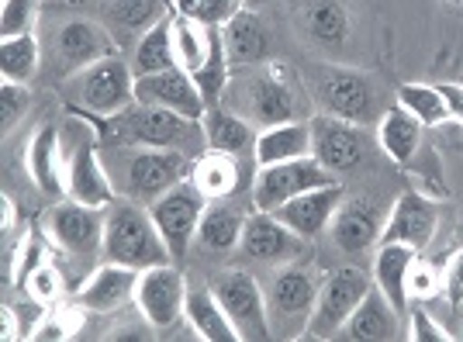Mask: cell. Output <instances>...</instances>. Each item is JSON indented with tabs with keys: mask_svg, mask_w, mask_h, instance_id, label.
<instances>
[{
	"mask_svg": "<svg viewBox=\"0 0 463 342\" xmlns=\"http://www.w3.org/2000/svg\"><path fill=\"white\" fill-rule=\"evenodd\" d=\"M94 121L100 146H146V149H180L191 152L197 142H204L201 121L180 118L163 108L132 104L128 111L111 118H87Z\"/></svg>",
	"mask_w": 463,
	"mask_h": 342,
	"instance_id": "6da1fadb",
	"label": "cell"
},
{
	"mask_svg": "<svg viewBox=\"0 0 463 342\" xmlns=\"http://www.w3.org/2000/svg\"><path fill=\"white\" fill-rule=\"evenodd\" d=\"M108 263L132 266V270H149V266L174 263V252L166 239L159 235L153 222V211L138 201H121L108 208V225H104V252Z\"/></svg>",
	"mask_w": 463,
	"mask_h": 342,
	"instance_id": "7a4b0ae2",
	"label": "cell"
},
{
	"mask_svg": "<svg viewBox=\"0 0 463 342\" xmlns=\"http://www.w3.org/2000/svg\"><path fill=\"white\" fill-rule=\"evenodd\" d=\"M222 104L229 111L242 114L256 128H270L298 118V97L290 90V83L277 70H263V66L239 70V76H232Z\"/></svg>",
	"mask_w": 463,
	"mask_h": 342,
	"instance_id": "3957f363",
	"label": "cell"
},
{
	"mask_svg": "<svg viewBox=\"0 0 463 342\" xmlns=\"http://www.w3.org/2000/svg\"><path fill=\"white\" fill-rule=\"evenodd\" d=\"M370 287H373V273L360 270V266H335L332 273H326V280L318 287L315 311H311L301 339H332V336H339L346 328L349 315L367 298Z\"/></svg>",
	"mask_w": 463,
	"mask_h": 342,
	"instance_id": "277c9868",
	"label": "cell"
},
{
	"mask_svg": "<svg viewBox=\"0 0 463 342\" xmlns=\"http://www.w3.org/2000/svg\"><path fill=\"white\" fill-rule=\"evenodd\" d=\"M73 97H77L83 118H111V114L128 111L136 104L132 62L121 56H108L80 70L73 76Z\"/></svg>",
	"mask_w": 463,
	"mask_h": 342,
	"instance_id": "5b68a950",
	"label": "cell"
},
{
	"mask_svg": "<svg viewBox=\"0 0 463 342\" xmlns=\"http://www.w3.org/2000/svg\"><path fill=\"white\" fill-rule=\"evenodd\" d=\"M214 298L222 301L225 315L232 318L239 339H270V304H267V290L256 284V277L246 270H225L214 277Z\"/></svg>",
	"mask_w": 463,
	"mask_h": 342,
	"instance_id": "8992f818",
	"label": "cell"
},
{
	"mask_svg": "<svg viewBox=\"0 0 463 342\" xmlns=\"http://www.w3.org/2000/svg\"><path fill=\"white\" fill-rule=\"evenodd\" d=\"M104 225H108V214L104 208H90V204H80L73 197L56 201L49 214H45V232L49 239L56 242L62 252H70L80 263H90L104 252Z\"/></svg>",
	"mask_w": 463,
	"mask_h": 342,
	"instance_id": "52a82bcc",
	"label": "cell"
},
{
	"mask_svg": "<svg viewBox=\"0 0 463 342\" xmlns=\"http://www.w3.org/2000/svg\"><path fill=\"white\" fill-rule=\"evenodd\" d=\"M326 184H335V173H328L315 156L273 163V166H256L252 204H256V211H277L284 208L290 197H298L311 187H326Z\"/></svg>",
	"mask_w": 463,
	"mask_h": 342,
	"instance_id": "ba28073f",
	"label": "cell"
},
{
	"mask_svg": "<svg viewBox=\"0 0 463 342\" xmlns=\"http://www.w3.org/2000/svg\"><path fill=\"white\" fill-rule=\"evenodd\" d=\"M187 152L180 149H146L136 146V152L125 159V194L138 204H153L166 190L187 180Z\"/></svg>",
	"mask_w": 463,
	"mask_h": 342,
	"instance_id": "9c48e42d",
	"label": "cell"
},
{
	"mask_svg": "<svg viewBox=\"0 0 463 342\" xmlns=\"http://www.w3.org/2000/svg\"><path fill=\"white\" fill-rule=\"evenodd\" d=\"M318 277L311 273L308 266L284 263L270 280V290H267V304H270V322L273 328L294 336V328L305 336V325H308L311 311H315V301H318Z\"/></svg>",
	"mask_w": 463,
	"mask_h": 342,
	"instance_id": "30bf717a",
	"label": "cell"
},
{
	"mask_svg": "<svg viewBox=\"0 0 463 342\" xmlns=\"http://www.w3.org/2000/svg\"><path fill=\"white\" fill-rule=\"evenodd\" d=\"M315 94L322 100L326 114L353 121L360 128H367L373 121H381V104H377V90L364 73L356 70H335L328 66L318 73Z\"/></svg>",
	"mask_w": 463,
	"mask_h": 342,
	"instance_id": "8fae6325",
	"label": "cell"
},
{
	"mask_svg": "<svg viewBox=\"0 0 463 342\" xmlns=\"http://www.w3.org/2000/svg\"><path fill=\"white\" fill-rule=\"evenodd\" d=\"M149 211H153L159 235L166 239V246L174 252V260H180V256H187L191 242L197 239V225L208 211V197L197 190L194 180H184L174 190H166L159 201H153Z\"/></svg>",
	"mask_w": 463,
	"mask_h": 342,
	"instance_id": "7c38bea8",
	"label": "cell"
},
{
	"mask_svg": "<svg viewBox=\"0 0 463 342\" xmlns=\"http://www.w3.org/2000/svg\"><path fill=\"white\" fill-rule=\"evenodd\" d=\"M136 308L156 328H174L187 315V280L174 263L149 266L138 273Z\"/></svg>",
	"mask_w": 463,
	"mask_h": 342,
	"instance_id": "4fadbf2b",
	"label": "cell"
},
{
	"mask_svg": "<svg viewBox=\"0 0 463 342\" xmlns=\"http://www.w3.org/2000/svg\"><path fill=\"white\" fill-rule=\"evenodd\" d=\"M97 146V135H77V146L66 156V197L90 208H111L118 194Z\"/></svg>",
	"mask_w": 463,
	"mask_h": 342,
	"instance_id": "5bb4252c",
	"label": "cell"
},
{
	"mask_svg": "<svg viewBox=\"0 0 463 342\" xmlns=\"http://www.w3.org/2000/svg\"><path fill=\"white\" fill-rule=\"evenodd\" d=\"M311 125V156L326 166L328 173L356 170L367 159V135L360 125L332 118V114H315Z\"/></svg>",
	"mask_w": 463,
	"mask_h": 342,
	"instance_id": "9a60e30c",
	"label": "cell"
},
{
	"mask_svg": "<svg viewBox=\"0 0 463 342\" xmlns=\"http://www.w3.org/2000/svg\"><path fill=\"white\" fill-rule=\"evenodd\" d=\"M305 242L298 232H290L273 211H256L246 218L242 225V242L239 249L250 256L252 263H267V266H284L294 263L301 252H305Z\"/></svg>",
	"mask_w": 463,
	"mask_h": 342,
	"instance_id": "2e32d148",
	"label": "cell"
},
{
	"mask_svg": "<svg viewBox=\"0 0 463 342\" xmlns=\"http://www.w3.org/2000/svg\"><path fill=\"white\" fill-rule=\"evenodd\" d=\"M136 104L163 108V111H174L180 118H191V121H201L208 114L194 76L187 70H180V66L153 76H136Z\"/></svg>",
	"mask_w": 463,
	"mask_h": 342,
	"instance_id": "e0dca14e",
	"label": "cell"
},
{
	"mask_svg": "<svg viewBox=\"0 0 463 342\" xmlns=\"http://www.w3.org/2000/svg\"><path fill=\"white\" fill-rule=\"evenodd\" d=\"M436 225H439L436 204L429 197H422L419 190H405L394 201V208H391L384 228H381V242H402V246H411L422 252L432 242Z\"/></svg>",
	"mask_w": 463,
	"mask_h": 342,
	"instance_id": "ac0fdd59",
	"label": "cell"
},
{
	"mask_svg": "<svg viewBox=\"0 0 463 342\" xmlns=\"http://www.w3.org/2000/svg\"><path fill=\"white\" fill-rule=\"evenodd\" d=\"M136 287H138V270L121 263H104L97 266L94 273L80 284L77 304L83 311H94V315H108L118 311L128 301H136Z\"/></svg>",
	"mask_w": 463,
	"mask_h": 342,
	"instance_id": "d6986e66",
	"label": "cell"
},
{
	"mask_svg": "<svg viewBox=\"0 0 463 342\" xmlns=\"http://www.w3.org/2000/svg\"><path fill=\"white\" fill-rule=\"evenodd\" d=\"M339 204H343V187H339V180H335V184L311 187V190H305V194H298V197H290L288 204L277 208L273 214H277L290 232H298L301 239H315V235L328 232L332 214H335Z\"/></svg>",
	"mask_w": 463,
	"mask_h": 342,
	"instance_id": "ffe728a7",
	"label": "cell"
},
{
	"mask_svg": "<svg viewBox=\"0 0 463 342\" xmlns=\"http://www.w3.org/2000/svg\"><path fill=\"white\" fill-rule=\"evenodd\" d=\"M108 56H115V42H111V35L100 24L77 18V21H66L59 28L56 59L66 73L77 76L80 70H87V66H94V62H100V59Z\"/></svg>",
	"mask_w": 463,
	"mask_h": 342,
	"instance_id": "44dd1931",
	"label": "cell"
},
{
	"mask_svg": "<svg viewBox=\"0 0 463 342\" xmlns=\"http://www.w3.org/2000/svg\"><path fill=\"white\" fill-rule=\"evenodd\" d=\"M222 45H225L232 70H252V66H263L270 59V32H267L263 18L250 7H242L222 28Z\"/></svg>",
	"mask_w": 463,
	"mask_h": 342,
	"instance_id": "7402d4cb",
	"label": "cell"
},
{
	"mask_svg": "<svg viewBox=\"0 0 463 342\" xmlns=\"http://www.w3.org/2000/svg\"><path fill=\"white\" fill-rule=\"evenodd\" d=\"M415 260H419V249L402 246V242H377V252H373V287L394 304L402 318H408V304H411L408 273Z\"/></svg>",
	"mask_w": 463,
	"mask_h": 342,
	"instance_id": "603a6c76",
	"label": "cell"
},
{
	"mask_svg": "<svg viewBox=\"0 0 463 342\" xmlns=\"http://www.w3.org/2000/svg\"><path fill=\"white\" fill-rule=\"evenodd\" d=\"M201 132H204V149L229 152L235 159H252L260 128L252 121H246L242 114H235L225 104H218V108H212V111L201 118Z\"/></svg>",
	"mask_w": 463,
	"mask_h": 342,
	"instance_id": "cb8c5ba5",
	"label": "cell"
},
{
	"mask_svg": "<svg viewBox=\"0 0 463 342\" xmlns=\"http://www.w3.org/2000/svg\"><path fill=\"white\" fill-rule=\"evenodd\" d=\"M381 228H384V222H381L373 204H367V201H343L332 214L328 235L343 252H364V249H373L381 242Z\"/></svg>",
	"mask_w": 463,
	"mask_h": 342,
	"instance_id": "d4e9b609",
	"label": "cell"
},
{
	"mask_svg": "<svg viewBox=\"0 0 463 342\" xmlns=\"http://www.w3.org/2000/svg\"><path fill=\"white\" fill-rule=\"evenodd\" d=\"M24 166L45 197H66V156L59 149V132L52 125L39 128L35 138L28 142Z\"/></svg>",
	"mask_w": 463,
	"mask_h": 342,
	"instance_id": "484cf974",
	"label": "cell"
},
{
	"mask_svg": "<svg viewBox=\"0 0 463 342\" xmlns=\"http://www.w3.org/2000/svg\"><path fill=\"white\" fill-rule=\"evenodd\" d=\"M343 332H346V339H356V342L398 339V332H402V315L394 311V304L387 301L377 287H370L367 298L360 301V308L349 315V322Z\"/></svg>",
	"mask_w": 463,
	"mask_h": 342,
	"instance_id": "4316f807",
	"label": "cell"
},
{
	"mask_svg": "<svg viewBox=\"0 0 463 342\" xmlns=\"http://www.w3.org/2000/svg\"><path fill=\"white\" fill-rule=\"evenodd\" d=\"M301 156H311V125L301 118L260 128L256 135V152H252L256 166H273V163H288Z\"/></svg>",
	"mask_w": 463,
	"mask_h": 342,
	"instance_id": "83f0119b",
	"label": "cell"
},
{
	"mask_svg": "<svg viewBox=\"0 0 463 342\" xmlns=\"http://www.w3.org/2000/svg\"><path fill=\"white\" fill-rule=\"evenodd\" d=\"M422 132L425 125L419 118H411L405 108H391L377 121V146L384 149L387 159H394V163L405 166V163L415 159V152L422 146Z\"/></svg>",
	"mask_w": 463,
	"mask_h": 342,
	"instance_id": "f1b7e54d",
	"label": "cell"
},
{
	"mask_svg": "<svg viewBox=\"0 0 463 342\" xmlns=\"http://www.w3.org/2000/svg\"><path fill=\"white\" fill-rule=\"evenodd\" d=\"M187 322L204 342H239V332L225 315L222 301L214 298L212 287H194L187 290Z\"/></svg>",
	"mask_w": 463,
	"mask_h": 342,
	"instance_id": "f546056e",
	"label": "cell"
},
{
	"mask_svg": "<svg viewBox=\"0 0 463 342\" xmlns=\"http://www.w3.org/2000/svg\"><path fill=\"white\" fill-rule=\"evenodd\" d=\"M191 180L197 184V190H201L208 201L232 197V194L239 190V184H242V159H235L229 152L208 149L194 163Z\"/></svg>",
	"mask_w": 463,
	"mask_h": 342,
	"instance_id": "4dcf8cb0",
	"label": "cell"
},
{
	"mask_svg": "<svg viewBox=\"0 0 463 342\" xmlns=\"http://www.w3.org/2000/svg\"><path fill=\"white\" fill-rule=\"evenodd\" d=\"M128 62H132V73L136 76H153L163 73V70H174V18L159 21L146 35H138L136 52H132Z\"/></svg>",
	"mask_w": 463,
	"mask_h": 342,
	"instance_id": "1f68e13d",
	"label": "cell"
},
{
	"mask_svg": "<svg viewBox=\"0 0 463 342\" xmlns=\"http://www.w3.org/2000/svg\"><path fill=\"white\" fill-rule=\"evenodd\" d=\"M100 7H104L108 24L128 35H146L153 24L166 21L163 0H104Z\"/></svg>",
	"mask_w": 463,
	"mask_h": 342,
	"instance_id": "d6a6232c",
	"label": "cell"
},
{
	"mask_svg": "<svg viewBox=\"0 0 463 342\" xmlns=\"http://www.w3.org/2000/svg\"><path fill=\"white\" fill-rule=\"evenodd\" d=\"M242 225L246 218L239 211L225 208V204H208L201 225H197V242L212 252H229V249H239L242 242Z\"/></svg>",
	"mask_w": 463,
	"mask_h": 342,
	"instance_id": "836d02e7",
	"label": "cell"
},
{
	"mask_svg": "<svg viewBox=\"0 0 463 342\" xmlns=\"http://www.w3.org/2000/svg\"><path fill=\"white\" fill-rule=\"evenodd\" d=\"M398 108H405L411 118H419L425 128H439L446 121H453V111L446 104L439 83H405L398 87Z\"/></svg>",
	"mask_w": 463,
	"mask_h": 342,
	"instance_id": "e575fe53",
	"label": "cell"
},
{
	"mask_svg": "<svg viewBox=\"0 0 463 342\" xmlns=\"http://www.w3.org/2000/svg\"><path fill=\"white\" fill-rule=\"evenodd\" d=\"M212 38L214 28H204L191 18H174V56L176 66L187 70V73H197L204 62H208V52H212Z\"/></svg>",
	"mask_w": 463,
	"mask_h": 342,
	"instance_id": "d590c367",
	"label": "cell"
},
{
	"mask_svg": "<svg viewBox=\"0 0 463 342\" xmlns=\"http://www.w3.org/2000/svg\"><path fill=\"white\" fill-rule=\"evenodd\" d=\"M39 38L32 35H11L0 38V76L14 83H32L39 73Z\"/></svg>",
	"mask_w": 463,
	"mask_h": 342,
	"instance_id": "8d00e7d4",
	"label": "cell"
},
{
	"mask_svg": "<svg viewBox=\"0 0 463 342\" xmlns=\"http://www.w3.org/2000/svg\"><path fill=\"white\" fill-rule=\"evenodd\" d=\"M191 76H194V83H197V90H201V97H204V108H208V111L225 100V90H229V80H232V62H229V56H225V45H222V28H214L208 62Z\"/></svg>",
	"mask_w": 463,
	"mask_h": 342,
	"instance_id": "74e56055",
	"label": "cell"
},
{
	"mask_svg": "<svg viewBox=\"0 0 463 342\" xmlns=\"http://www.w3.org/2000/svg\"><path fill=\"white\" fill-rule=\"evenodd\" d=\"M305 21H308L311 38L328 45V49L343 45L349 35V14L339 0H315L308 7V14H305Z\"/></svg>",
	"mask_w": 463,
	"mask_h": 342,
	"instance_id": "f35d334b",
	"label": "cell"
},
{
	"mask_svg": "<svg viewBox=\"0 0 463 342\" xmlns=\"http://www.w3.org/2000/svg\"><path fill=\"white\" fill-rule=\"evenodd\" d=\"M170 4H174V14L197 21L204 28H225L242 11L239 0H170Z\"/></svg>",
	"mask_w": 463,
	"mask_h": 342,
	"instance_id": "ab89813d",
	"label": "cell"
},
{
	"mask_svg": "<svg viewBox=\"0 0 463 342\" xmlns=\"http://www.w3.org/2000/svg\"><path fill=\"white\" fill-rule=\"evenodd\" d=\"M39 18V0H0V38L28 35Z\"/></svg>",
	"mask_w": 463,
	"mask_h": 342,
	"instance_id": "60d3db41",
	"label": "cell"
},
{
	"mask_svg": "<svg viewBox=\"0 0 463 342\" xmlns=\"http://www.w3.org/2000/svg\"><path fill=\"white\" fill-rule=\"evenodd\" d=\"M408 294H411V301H432V298L446 294V270L415 260L411 273H408Z\"/></svg>",
	"mask_w": 463,
	"mask_h": 342,
	"instance_id": "b9f144b4",
	"label": "cell"
},
{
	"mask_svg": "<svg viewBox=\"0 0 463 342\" xmlns=\"http://www.w3.org/2000/svg\"><path fill=\"white\" fill-rule=\"evenodd\" d=\"M80 311L83 308H70V311H52V315H45L35 328H32V336L28 339L35 342H62L70 339V336H77L80 332Z\"/></svg>",
	"mask_w": 463,
	"mask_h": 342,
	"instance_id": "7bdbcfd3",
	"label": "cell"
},
{
	"mask_svg": "<svg viewBox=\"0 0 463 342\" xmlns=\"http://www.w3.org/2000/svg\"><path fill=\"white\" fill-rule=\"evenodd\" d=\"M24 287H28V298L35 304H56L62 298V273L45 260L42 266L32 270V277L24 280Z\"/></svg>",
	"mask_w": 463,
	"mask_h": 342,
	"instance_id": "ee69618b",
	"label": "cell"
},
{
	"mask_svg": "<svg viewBox=\"0 0 463 342\" xmlns=\"http://www.w3.org/2000/svg\"><path fill=\"white\" fill-rule=\"evenodd\" d=\"M28 104H32V94H28V83H14V80H4L0 83V125L4 132H11L21 118L28 114Z\"/></svg>",
	"mask_w": 463,
	"mask_h": 342,
	"instance_id": "f6af8a7d",
	"label": "cell"
},
{
	"mask_svg": "<svg viewBox=\"0 0 463 342\" xmlns=\"http://www.w3.org/2000/svg\"><path fill=\"white\" fill-rule=\"evenodd\" d=\"M408 339H415V342H449L453 336L446 332L443 325L436 322L425 308H411L408 311Z\"/></svg>",
	"mask_w": 463,
	"mask_h": 342,
	"instance_id": "bcb514c9",
	"label": "cell"
},
{
	"mask_svg": "<svg viewBox=\"0 0 463 342\" xmlns=\"http://www.w3.org/2000/svg\"><path fill=\"white\" fill-rule=\"evenodd\" d=\"M443 270H446V301L453 304V308H460L463 304V249L453 252V260H449Z\"/></svg>",
	"mask_w": 463,
	"mask_h": 342,
	"instance_id": "7dc6e473",
	"label": "cell"
},
{
	"mask_svg": "<svg viewBox=\"0 0 463 342\" xmlns=\"http://www.w3.org/2000/svg\"><path fill=\"white\" fill-rule=\"evenodd\" d=\"M0 339L4 342L21 339V322H18V311H14V308H4V311H0Z\"/></svg>",
	"mask_w": 463,
	"mask_h": 342,
	"instance_id": "c3c4849f",
	"label": "cell"
},
{
	"mask_svg": "<svg viewBox=\"0 0 463 342\" xmlns=\"http://www.w3.org/2000/svg\"><path fill=\"white\" fill-rule=\"evenodd\" d=\"M439 90H443L446 104H449V111H453V121L463 125V87L460 83H439Z\"/></svg>",
	"mask_w": 463,
	"mask_h": 342,
	"instance_id": "681fc988",
	"label": "cell"
},
{
	"mask_svg": "<svg viewBox=\"0 0 463 342\" xmlns=\"http://www.w3.org/2000/svg\"><path fill=\"white\" fill-rule=\"evenodd\" d=\"M0 228H4V235H11V232L18 228V208H14L11 197L0 201Z\"/></svg>",
	"mask_w": 463,
	"mask_h": 342,
	"instance_id": "f907efd6",
	"label": "cell"
},
{
	"mask_svg": "<svg viewBox=\"0 0 463 342\" xmlns=\"http://www.w3.org/2000/svg\"><path fill=\"white\" fill-rule=\"evenodd\" d=\"M239 4H242V7H250V11H252V7L260 4V0H239Z\"/></svg>",
	"mask_w": 463,
	"mask_h": 342,
	"instance_id": "816d5d0a",
	"label": "cell"
},
{
	"mask_svg": "<svg viewBox=\"0 0 463 342\" xmlns=\"http://www.w3.org/2000/svg\"><path fill=\"white\" fill-rule=\"evenodd\" d=\"M446 4H463V0H446Z\"/></svg>",
	"mask_w": 463,
	"mask_h": 342,
	"instance_id": "f5cc1de1",
	"label": "cell"
}]
</instances>
